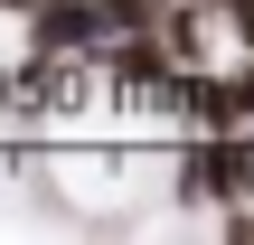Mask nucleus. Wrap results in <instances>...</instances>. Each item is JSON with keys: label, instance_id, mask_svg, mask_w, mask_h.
Wrapping results in <instances>:
<instances>
[{"label": "nucleus", "instance_id": "obj_2", "mask_svg": "<svg viewBox=\"0 0 254 245\" xmlns=\"http://www.w3.org/2000/svg\"><path fill=\"white\" fill-rule=\"evenodd\" d=\"M28 38L57 47V57H75V47H113V0H38Z\"/></svg>", "mask_w": 254, "mask_h": 245}, {"label": "nucleus", "instance_id": "obj_1", "mask_svg": "<svg viewBox=\"0 0 254 245\" xmlns=\"http://www.w3.org/2000/svg\"><path fill=\"white\" fill-rule=\"evenodd\" d=\"M179 189H189V198H254V142L245 132H207V142L179 161Z\"/></svg>", "mask_w": 254, "mask_h": 245}]
</instances>
